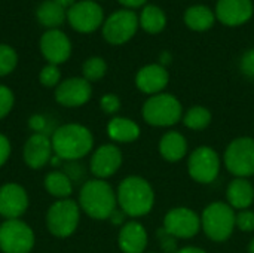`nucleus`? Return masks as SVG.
<instances>
[{
	"instance_id": "nucleus-1",
	"label": "nucleus",
	"mask_w": 254,
	"mask_h": 253,
	"mask_svg": "<svg viewBox=\"0 0 254 253\" xmlns=\"http://www.w3.org/2000/svg\"><path fill=\"white\" fill-rule=\"evenodd\" d=\"M54 155L65 163L79 161L94 149V136L82 124L70 122L55 128L51 134Z\"/></svg>"
},
{
	"instance_id": "nucleus-2",
	"label": "nucleus",
	"mask_w": 254,
	"mask_h": 253,
	"mask_svg": "<svg viewBox=\"0 0 254 253\" xmlns=\"http://www.w3.org/2000/svg\"><path fill=\"white\" fill-rule=\"evenodd\" d=\"M118 207L132 219L149 215L155 204V191L141 176L125 177L116 189Z\"/></svg>"
},
{
	"instance_id": "nucleus-3",
	"label": "nucleus",
	"mask_w": 254,
	"mask_h": 253,
	"mask_svg": "<svg viewBox=\"0 0 254 253\" xmlns=\"http://www.w3.org/2000/svg\"><path fill=\"white\" fill-rule=\"evenodd\" d=\"M77 204L88 218L94 221H109L110 215L118 209L116 191L107 180L94 177L82 185Z\"/></svg>"
},
{
	"instance_id": "nucleus-4",
	"label": "nucleus",
	"mask_w": 254,
	"mask_h": 253,
	"mask_svg": "<svg viewBox=\"0 0 254 253\" xmlns=\"http://www.w3.org/2000/svg\"><path fill=\"white\" fill-rule=\"evenodd\" d=\"M141 116L146 124L152 127H173L183 118V107L180 100L168 92L150 95L141 107Z\"/></svg>"
},
{
	"instance_id": "nucleus-5",
	"label": "nucleus",
	"mask_w": 254,
	"mask_h": 253,
	"mask_svg": "<svg viewBox=\"0 0 254 253\" xmlns=\"http://www.w3.org/2000/svg\"><path fill=\"white\" fill-rule=\"evenodd\" d=\"M235 210L225 201L210 203L201 213V230L214 243L226 242L235 231Z\"/></svg>"
},
{
	"instance_id": "nucleus-6",
	"label": "nucleus",
	"mask_w": 254,
	"mask_h": 253,
	"mask_svg": "<svg viewBox=\"0 0 254 253\" xmlns=\"http://www.w3.org/2000/svg\"><path fill=\"white\" fill-rule=\"evenodd\" d=\"M80 207L71 198L57 200L46 212V228L57 239L73 236L80 222Z\"/></svg>"
},
{
	"instance_id": "nucleus-7",
	"label": "nucleus",
	"mask_w": 254,
	"mask_h": 253,
	"mask_svg": "<svg viewBox=\"0 0 254 253\" xmlns=\"http://www.w3.org/2000/svg\"><path fill=\"white\" fill-rule=\"evenodd\" d=\"M225 169L235 177L254 176V139L238 137L232 140L223 154Z\"/></svg>"
},
{
	"instance_id": "nucleus-8",
	"label": "nucleus",
	"mask_w": 254,
	"mask_h": 253,
	"mask_svg": "<svg viewBox=\"0 0 254 253\" xmlns=\"http://www.w3.org/2000/svg\"><path fill=\"white\" fill-rule=\"evenodd\" d=\"M36 245L33 228L21 219H7L0 224V252L30 253Z\"/></svg>"
},
{
	"instance_id": "nucleus-9",
	"label": "nucleus",
	"mask_w": 254,
	"mask_h": 253,
	"mask_svg": "<svg viewBox=\"0 0 254 253\" xmlns=\"http://www.w3.org/2000/svg\"><path fill=\"white\" fill-rule=\"evenodd\" d=\"M138 15L131 9H119L109 15L103 22V37L110 45L129 42L138 30Z\"/></svg>"
},
{
	"instance_id": "nucleus-10",
	"label": "nucleus",
	"mask_w": 254,
	"mask_h": 253,
	"mask_svg": "<svg viewBox=\"0 0 254 253\" xmlns=\"http://www.w3.org/2000/svg\"><path fill=\"white\" fill-rule=\"evenodd\" d=\"M222 169V161L219 154L210 146L196 148L188 158V173L189 176L202 185L213 183Z\"/></svg>"
},
{
	"instance_id": "nucleus-11",
	"label": "nucleus",
	"mask_w": 254,
	"mask_h": 253,
	"mask_svg": "<svg viewBox=\"0 0 254 253\" xmlns=\"http://www.w3.org/2000/svg\"><path fill=\"white\" fill-rule=\"evenodd\" d=\"M67 21L77 33L89 34L103 25L104 12L95 0H82L67 9Z\"/></svg>"
},
{
	"instance_id": "nucleus-12",
	"label": "nucleus",
	"mask_w": 254,
	"mask_h": 253,
	"mask_svg": "<svg viewBox=\"0 0 254 253\" xmlns=\"http://www.w3.org/2000/svg\"><path fill=\"white\" fill-rule=\"evenodd\" d=\"M162 228L180 239H192L201 231V215L189 207H174L164 216Z\"/></svg>"
},
{
	"instance_id": "nucleus-13",
	"label": "nucleus",
	"mask_w": 254,
	"mask_h": 253,
	"mask_svg": "<svg viewBox=\"0 0 254 253\" xmlns=\"http://www.w3.org/2000/svg\"><path fill=\"white\" fill-rule=\"evenodd\" d=\"M122 161V151L113 143H104L92 152L89 160V171L95 179L106 180L119 171Z\"/></svg>"
},
{
	"instance_id": "nucleus-14",
	"label": "nucleus",
	"mask_w": 254,
	"mask_h": 253,
	"mask_svg": "<svg viewBox=\"0 0 254 253\" xmlns=\"http://www.w3.org/2000/svg\"><path fill=\"white\" fill-rule=\"evenodd\" d=\"M92 97V86L85 78H68L55 88V101L64 107H80Z\"/></svg>"
},
{
	"instance_id": "nucleus-15",
	"label": "nucleus",
	"mask_w": 254,
	"mask_h": 253,
	"mask_svg": "<svg viewBox=\"0 0 254 253\" xmlns=\"http://www.w3.org/2000/svg\"><path fill=\"white\" fill-rule=\"evenodd\" d=\"M30 204L28 194L19 183H4L0 186V216L7 219H21Z\"/></svg>"
},
{
	"instance_id": "nucleus-16",
	"label": "nucleus",
	"mask_w": 254,
	"mask_h": 253,
	"mask_svg": "<svg viewBox=\"0 0 254 253\" xmlns=\"http://www.w3.org/2000/svg\"><path fill=\"white\" fill-rule=\"evenodd\" d=\"M40 52L48 64L60 66L70 58L71 42L64 31L58 28L48 30L40 37Z\"/></svg>"
},
{
	"instance_id": "nucleus-17",
	"label": "nucleus",
	"mask_w": 254,
	"mask_h": 253,
	"mask_svg": "<svg viewBox=\"0 0 254 253\" xmlns=\"http://www.w3.org/2000/svg\"><path fill=\"white\" fill-rule=\"evenodd\" d=\"M216 19L226 27H240L247 24L254 13L253 0H217Z\"/></svg>"
},
{
	"instance_id": "nucleus-18",
	"label": "nucleus",
	"mask_w": 254,
	"mask_h": 253,
	"mask_svg": "<svg viewBox=\"0 0 254 253\" xmlns=\"http://www.w3.org/2000/svg\"><path fill=\"white\" fill-rule=\"evenodd\" d=\"M54 155L51 136L42 133H33L22 148V158L27 167L31 170H40L49 164Z\"/></svg>"
},
{
	"instance_id": "nucleus-19",
	"label": "nucleus",
	"mask_w": 254,
	"mask_h": 253,
	"mask_svg": "<svg viewBox=\"0 0 254 253\" xmlns=\"http://www.w3.org/2000/svg\"><path fill=\"white\" fill-rule=\"evenodd\" d=\"M170 82V73L167 67L159 63L143 66L135 75V86L147 95L161 94Z\"/></svg>"
},
{
	"instance_id": "nucleus-20",
	"label": "nucleus",
	"mask_w": 254,
	"mask_h": 253,
	"mask_svg": "<svg viewBox=\"0 0 254 253\" xmlns=\"http://www.w3.org/2000/svg\"><path fill=\"white\" fill-rule=\"evenodd\" d=\"M149 245L147 231L138 221L132 219L119 228L118 246L122 253H144Z\"/></svg>"
},
{
	"instance_id": "nucleus-21",
	"label": "nucleus",
	"mask_w": 254,
	"mask_h": 253,
	"mask_svg": "<svg viewBox=\"0 0 254 253\" xmlns=\"http://www.w3.org/2000/svg\"><path fill=\"white\" fill-rule=\"evenodd\" d=\"M226 203L234 210H247L254 203V186L249 179L235 177L226 188Z\"/></svg>"
},
{
	"instance_id": "nucleus-22",
	"label": "nucleus",
	"mask_w": 254,
	"mask_h": 253,
	"mask_svg": "<svg viewBox=\"0 0 254 253\" xmlns=\"http://www.w3.org/2000/svg\"><path fill=\"white\" fill-rule=\"evenodd\" d=\"M107 136L115 143H131L140 137V125L131 118L115 116L107 124Z\"/></svg>"
},
{
	"instance_id": "nucleus-23",
	"label": "nucleus",
	"mask_w": 254,
	"mask_h": 253,
	"mask_svg": "<svg viewBox=\"0 0 254 253\" xmlns=\"http://www.w3.org/2000/svg\"><path fill=\"white\" fill-rule=\"evenodd\" d=\"M159 154L168 163H179L188 154V140L179 131H167L159 140Z\"/></svg>"
},
{
	"instance_id": "nucleus-24",
	"label": "nucleus",
	"mask_w": 254,
	"mask_h": 253,
	"mask_svg": "<svg viewBox=\"0 0 254 253\" xmlns=\"http://www.w3.org/2000/svg\"><path fill=\"white\" fill-rule=\"evenodd\" d=\"M183 21L192 31H207L216 22V13L207 4H192L185 10Z\"/></svg>"
},
{
	"instance_id": "nucleus-25",
	"label": "nucleus",
	"mask_w": 254,
	"mask_h": 253,
	"mask_svg": "<svg viewBox=\"0 0 254 253\" xmlns=\"http://www.w3.org/2000/svg\"><path fill=\"white\" fill-rule=\"evenodd\" d=\"M36 18L43 27L54 30L58 28L67 19V10L54 0H45L37 6Z\"/></svg>"
},
{
	"instance_id": "nucleus-26",
	"label": "nucleus",
	"mask_w": 254,
	"mask_h": 253,
	"mask_svg": "<svg viewBox=\"0 0 254 253\" xmlns=\"http://www.w3.org/2000/svg\"><path fill=\"white\" fill-rule=\"evenodd\" d=\"M138 25L149 34H159L167 27V15L156 4H144L138 15Z\"/></svg>"
},
{
	"instance_id": "nucleus-27",
	"label": "nucleus",
	"mask_w": 254,
	"mask_h": 253,
	"mask_svg": "<svg viewBox=\"0 0 254 253\" xmlns=\"http://www.w3.org/2000/svg\"><path fill=\"white\" fill-rule=\"evenodd\" d=\"M43 186L46 192L57 200L70 198L73 192V182L64 171H58V170H52L45 176Z\"/></svg>"
},
{
	"instance_id": "nucleus-28",
	"label": "nucleus",
	"mask_w": 254,
	"mask_h": 253,
	"mask_svg": "<svg viewBox=\"0 0 254 253\" xmlns=\"http://www.w3.org/2000/svg\"><path fill=\"white\" fill-rule=\"evenodd\" d=\"M183 124L193 131H202L211 124V112L204 106H192L183 115Z\"/></svg>"
},
{
	"instance_id": "nucleus-29",
	"label": "nucleus",
	"mask_w": 254,
	"mask_h": 253,
	"mask_svg": "<svg viewBox=\"0 0 254 253\" xmlns=\"http://www.w3.org/2000/svg\"><path fill=\"white\" fill-rule=\"evenodd\" d=\"M107 73V63L101 57H89L82 66V78L88 82H97Z\"/></svg>"
},
{
	"instance_id": "nucleus-30",
	"label": "nucleus",
	"mask_w": 254,
	"mask_h": 253,
	"mask_svg": "<svg viewBox=\"0 0 254 253\" xmlns=\"http://www.w3.org/2000/svg\"><path fill=\"white\" fill-rule=\"evenodd\" d=\"M18 64V55L9 45L0 43V78L10 75Z\"/></svg>"
},
{
	"instance_id": "nucleus-31",
	"label": "nucleus",
	"mask_w": 254,
	"mask_h": 253,
	"mask_svg": "<svg viewBox=\"0 0 254 253\" xmlns=\"http://www.w3.org/2000/svg\"><path fill=\"white\" fill-rule=\"evenodd\" d=\"M39 81L46 88H57L61 82L60 67L55 64H46L39 73Z\"/></svg>"
},
{
	"instance_id": "nucleus-32",
	"label": "nucleus",
	"mask_w": 254,
	"mask_h": 253,
	"mask_svg": "<svg viewBox=\"0 0 254 253\" xmlns=\"http://www.w3.org/2000/svg\"><path fill=\"white\" fill-rule=\"evenodd\" d=\"M156 239L162 253H176L179 251V240L170 233H167L164 228H159L156 231Z\"/></svg>"
},
{
	"instance_id": "nucleus-33",
	"label": "nucleus",
	"mask_w": 254,
	"mask_h": 253,
	"mask_svg": "<svg viewBox=\"0 0 254 253\" xmlns=\"http://www.w3.org/2000/svg\"><path fill=\"white\" fill-rule=\"evenodd\" d=\"M13 104H15L13 91L9 86L0 84V119L6 118L10 113V110L13 109Z\"/></svg>"
},
{
	"instance_id": "nucleus-34",
	"label": "nucleus",
	"mask_w": 254,
	"mask_h": 253,
	"mask_svg": "<svg viewBox=\"0 0 254 253\" xmlns=\"http://www.w3.org/2000/svg\"><path fill=\"white\" fill-rule=\"evenodd\" d=\"M235 228H238L243 233H253L254 231V212L247 210H240L235 216Z\"/></svg>"
},
{
	"instance_id": "nucleus-35",
	"label": "nucleus",
	"mask_w": 254,
	"mask_h": 253,
	"mask_svg": "<svg viewBox=\"0 0 254 253\" xmlns=\"http://www.w3.org/2000/svg\"><path fill=\"white\" fill-rule=\"evenodd\" d=\"M121 106H122V103H121L119 95H116V94H113V92H107V94H104V95L100 98V107H101V110H103L104 113H107V115H115V113H118V112L121 110Z\"/></svg>"
},
{
	"instance_id": "nucleus-36",
	"label": "nucleus",
	"mask_w": 254,
	"mask_h": 253,
	"mask_svg": "<svg viewBox=\"0 0 254 253\" xmlns=\"http://www.w3.org/2000/svg\"><path fill=\"white\" fill-rule=\"evenodd\" d=\"M240 70L244 76L254 79V48L247 49L240 60Z\"/></svg>"
},
{
	"instance_id": "nucleus-37",
	"label": "nucleus",
	"mask_w": 254,
	"mask_h": 253,
	"mask_svg": "<svg viewBox=\"0 0 254 253\" xmlns=\"http://www.w3.org/2000/svg\"><path fill=\"white\" fill-rule=\"evenodd\" d=\"M28 127L33 133H42V134H48L46 130H48V121L43 115H31L30 119H28Z\"/></svg>"
},
{
	"instance_id": "nucleus-38",
	"label": "nucleus",
	"mask_w": 254,
	"mask_h": 253,
	"mask_svg": "<svg viewBox=\"0 0 254 253\" xmlns=\"http://www.w3.org/2000/svg\"><path fill=\"white\" fill-rule=\"evenodd\" d=\"M64 173L70 177L71 182H77L80 177H83L85 170H83V167L80 164H77V161H71V163H65Z\"/></svg>"
},
{
	"instance_id": "nucleus-39",
	"label": "nucleus",
	"mask_w": 254,
	"mask_h": 253,
	"mask_svg": "<svg viewBox=\"0 0 254 253\" xmlns=\"http://www.w3.org/2000/svg\"><path fill=\"white\" fill-rule=\"evenodd\" d=\"M12 152V146H10V140L0 133V169L7 163L9 157Z\"/></svg>"
},
{
	"instance_id": "nucleus-40",
	"label": "nucleus",
	"mask_w": 254,
	"mask_h": 253,
	"mask_svg": "<svg viewBox=\"0 0 254 253\" xmlns=\"http://www.w3.org/2000/svg\"><path fill=\"white\" fill-rule=\"evenodd\" d=\"M127 218H128V216H127V215H125L119 207H118V209L110 215L109 221L112 222V225H115V227H119V228H121V227L127 222Z\"/></svg>"
},
{
	"instance_id": "nucleus-41",
	"label": "nucleus",
	"mask_w": 254,
	"mask_h": 253,
	"mask_svg": "<svg viewBox=\"0 0 254 253\" xmlns=\"http://www.w3.org/2000/svg\"><path fill=\"white\" fill-rule=\"evenodd\" d=\"M124 7H127V9H135V7H143L144 4H146V1L147 0H118Z\"/></svg>"
},
{
	"instance_id": "nucleus-42",
	"label": "nucleus",
	"mask_w": 254,
	"mask_h": 253,
	"mask_svg": "<svg viewBox=\"0 0 254 253\" xmlns=\"http://www.w3.org/2000/svg\"><path fill=\"white\" fill-rule=\"evenodd\" d=\"M171 61H173V55H171L170 51H162V52L159 54V64H161V66L167 67V66L171 64Z\"/></svg>"
},
{
	"instance_id": "nucleus-43",
	"label": "nucleus",
	"mask_w": 254,
	"mask_h": 253,
	"mask_svg": "<svg viewBox=\"0 0 254 253\" xmlns=\"http://www.w3.org/2000/svg\"><path fill=\"white\" fill-rule=\"evenodd\" d=\"M176 253H207L204 249L196 248V246H186V248H179Z\"/></svg>"
},
{
	"instance_id": "nucleus-44",
	"label": "nucleus",
	"mask_w": 254,
	"mask_h": 253,
	"mask_svg": "<svg viewBox=\"0 0 254 253\" xmlns=\"http://www.w3.org/2000/svg\"><path fill=\"white\" fill-rule=\"evenodd\" d=\"M55 3H58L61 7H64V9H68V7H71L74 3H76V0H54Z\"/></svg>"
},
{
	"instance_id": "nucleus-45",
	"label": "nucleus",
	"mask_w": 254,
	"mask_h": 253,
	"mask_svg": "<svg viewBox=\"0 0 254 253\" xmlns=\"http://www.w3.org/2000/svg\"><path fill=\"white\" fill-rule=\"evenodd\" d=\"M61 158H58L57 155H52V158H51V161H49V166H52V167H57V166H60L61 164Z\"/></svg>"
},
{
	"instance_id": "nucleus-46",
	"label": "nucleus",
	"mask_w": 254,
	"mask_h": 253,
	"mask_svg": "<svg viewBox=\"0 0 254 253\" xmlns=\"http://www.w3.org/2000/svg\"><path fill=\"white\" fill-rule=\"evenodd\" d=\"M247 252L249 253H254V239L249 243V248H247Z\"/></svg>"
},
{
	"instance_id": "nucleus-47",
	"label": "nucleus",
	"mask_w": 254,
	"mask_h": 253,
	"mask_svg": "<svg viewBox=\"0 0 254 253\" xmlns=\"http://www.w3.org/2000/svg\"><path fill=\"white\" fill-rule=\"evenodd\" d=\"M150 253H156V252H150Z\"/></svg>"
}]
</instances>
